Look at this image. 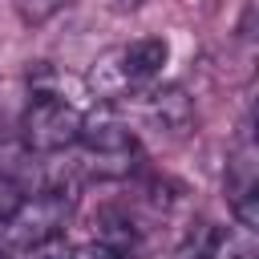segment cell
<instances>
[{"instance_id":"1","label":"cell","mask_w":259,"mask_h":259,"mask_svg":"<svg viewBox=\"0 0 259 259\" xmlns=\"http://www.w3.org/2000/svg\"><path fill=\"white\" fill-rule=\"evenodd\" d=\"M170 61V45L162 36H138L130 45H117L109 53H101L85 77V85L101 97V101H113V97H125L130 89L154 81L162 73V65Z\"/></svg>"},{"instance_id":"2","label":"cell","mask_w":259,"mask_h":259,"mask_svg":"<svg viewBox=\"0 0 259 259\" xmlns=\"http://www.w3.org/2000/svg\"><path fill=\"white\" fill-rule=\"evenodd\" d=\"M73 214V198L61 186L32 190L16 202V210L0 223V247L4 251H32L49 239L65 235V223Z\"/></svg>"},{"instance_id":"3","label":"cell","mask_w":259,"mask_h":259,"mask_svg":"<svg viewBox=\"0 0 259 259\" xmlns=\"http://www.w3.org/2000/svg\"><path fill=\"white\" fill-rule=\"evenodd\" d=\"M85 113L69 97H32L20 117V142L32 154H61L77 146Z\"/></svg>"},{"instance_id":"4","label":"cell","mask_w":259,"mask_h":259,"mask_svg":"<svg viewBox=\"0 0 259 259\" xmlns=\"http://www.w3.org/2000/svg\"><path fill=\"white\" fill-rule=\"evenodd\" d=\"M77 146H85V158H89V170L97 178H125L138 162V142H134V130L109 113H93L85 117L81 125V138Z\"/></svg>"},{"instance_id":"5","label":"cell","mask_w":259,"mask_h":259,"mask_svg":"<svg viewBox=\"0 0 259 259\" xmlns=\"http://www.w3.org/2000/svg\"><path fill=\"white\" fill-rule=\"evenodd\" d=\"M93 247H101L113 259H134L142 247V231L121 206H101L93 214Z\"/></svg>"},{"instance_id":"6","label":"cell","mask_w":259,"mask_h":259,"mask_svg":"<svg viewBox=\"0 0 259 259\" xmlns=\"http://www.w3.org/2000/svg\"><path fill=\"white\" fill-rule=\"evenodd\" d=\"M142 109H146V117H150L158 130H166V134H182V130L194 121V105H190V97H186L178 85H166V89L146 93Z\"/></svg>"},{"instance_id":"7","label":"cell","mask_w":259,"mask_h":259,"mask_svg":"<svg viewBox=\"0 0 259 259\" xmlns=\"http://www.w3.org/2000/svg\"><path fill=\"white\" fill-rule=\"evenodd\" d=\"M214 255H219V231L214 227H198L194 235H186L170 251V259H214Z\"/></svg>"},{"instance_id":"8","label":"cell","mask_w":259,"mask_h":259,"mask_svg":"<svg viewBox=\"0 0 259 259\" xmlns=\"http://www.w3.org/2000/svg\"><path fill=\"white\" fill-rule=\"evenodd\" d=\"M69 4H77V0H16V12H20L24 24L40 28V24H49L53 16H61Z\"/></svg>"},{"instance_id":"9","label":"cell","mask_w":259,"mask_h":259,"mask_svg":"<svg viewBox=\"0 0 259 259\" xmlns=\"http://www.w3.org/2000/svg\"><path fill=\"white\" fill-rule=\"evenodd\" d=\"M24 194H28V190H20V182H16L12 174H0V223L16 210V202H20Z\"/></svg>"},{"instance_id":"10","label":"cell","mask_w":259,"mask_h":259,"mask_svg":"<svg viewBox=\"0 0 259 259\" xmlns=\"http://www.w3.org/2000/svg\"><path fill=\"white\" fill-rule=\"evenodd\" d=\"M28 259H77V251H73V247L65 243V235H61V239H49V243L32 247Z\"/></svg>"},{"instance_id":"11","label":"cell","mask_w":259,"mask_h":259,"mask_svg":"<svg viewBox=\"0 0 259 259\" xmlns=\"http://www.w3.org/2000/svg\"><path fill=\"white\" fill-rule=\"evenodd\" d=\"M117 4H121V8H138L142 0H117Z\"/></svg>"},{"instance_id":"12","label":"cell","mask_w":259,"mask_h":259,"mask_svg":"<svg viewBox=\"0 0 259 259\" xmlns=\"http://www.w3.org/2000/svg\"><path fill=\"white\" fill-rule=\"evenodd\" d=\"M0 259H12V251H4V247H0Z\"/></svg>"},{"instance_id":"13","label":"cell","mask_w":259,"mask_h":259,"mask_svg":"<svg viewBox=\"0 0 259 259\" xmlns=\"http://www.w3.org/2000/svg\"><path fill=\"white\" fill-rule=\"evenodd\" d=\"M0 142H4V117H0Z\"/></svg>"}]
</instances>
